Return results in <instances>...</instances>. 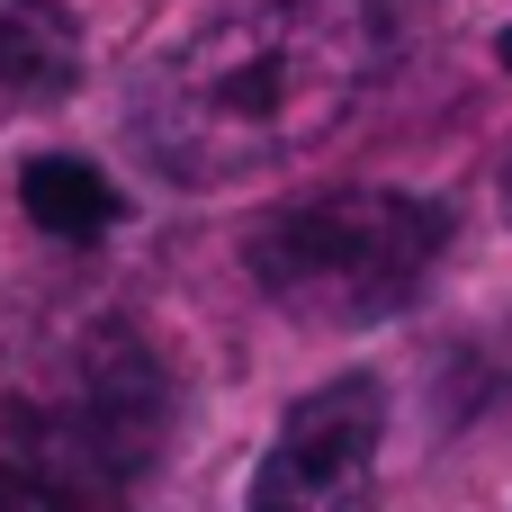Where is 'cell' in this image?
Masks as SVG:
<instances>
[{
    "label": "cell",
    "mask_w": 512,
    "mask_h": 512,
    "mask_svg": "<svg viewBox=\"0 0 512 512\" xmlns=\"http://www.w3.org/2000/svg\"><path fill=\"white\" fill-rule=\"evenodd\" d=\"M387 63L378 0H216L126 90V144L180 189H243L315 153Z\"/></svg>",
    "instance_id": "obj_1"
},
{
    "label": "cell",
    "mask_w": 512,
    "mask_h": 512,
    "mask_svg": "<svg viewBox=\"0 0 512 512\" xmlns=\"http://www.w3.org/2000/svg\"><path fill=\"white\" fill-rule=\"evenodd\" d=\"M162 432H171L162 360L126 324H99L54 396L9 405L0 512H126L144 468L162 459Z\"/></svg>",
    "instance_id": "obj_2"
},
{
    "label": "cell",
    "mask_w": 512,
    "mask_h": 512,
    "mask_svg": "<svg viewBox=\"0 0 512 512\" xmlns=\"http://www.w3.org/2000/svg\"><path fill=\"white\" fill-rule=\"evenodd\" d=\"M450 252V207L423 189H324L288 198L252 225L243 261L252 288L324 333H360L405 315L432 288V261Z\"/></svg>",
    "instance_id": "obj_3"
},
{
    "label": "cell",
    "mask_w": 512,
    "mask_h": 512,
    "mask_svg": "<svg viewBox=\"0 0 512 512\" xmlns=\"http://www.w3.org/2000/svg\"><path fill=\"white\" fill-rule=\"evenodd\" d=\"M378 441H387V387L369 369L306 387L279 414V432L243 486V512H360L369 477H378Z\"/></svg>",
    "instance_id": "obj_4"
},
{
    "label": "cell",
    "mask_w": 512,
    "mask_h": 512,
    "mask_svg": "<svg viewBox=\"0 0 512 512\" xmlns=\"http://www.w3.org/2000/svg\"><path fill=\"white\" fill-rule=\"evenodd\" d=\"M81 81V27L63 0H0V108H45Z\"/></svg>",
    "instance_id": "obj_5"
},
{
    "label": "cell",
    "mask_w": 512,
    "mask_h": 512,
    "mask_svg": "<svg viewBox=\"0 0 512 512\" xmlns=\"http://www.w3.org/2000/svg\"><path fill=\"white\" fill-rule=\"evenodd\" d=\"M18 207H27L54 243H99V234L126 216V198L108 189V171H90L81 153H36V162L18 171Z\"/></svg>",
    "instance_id": "obj_6"
},
{
    "label": "cell",
    "mask_w": 512,
    "mask_h": 512,
    "mask_svg": "<svg viewBox=\"0 0 512 512\" xmlns=\"http://www.w3.org/2000/svg\"><path fill=\"white\" fill-rule=\"evenodd\" d=\"M495 54H504V72H512V27H504V36H495Z\"/></svg>",
    "instance_id": "obj_7"
},
{
    "label": "cell",
    "mask_w": 512,
    "mask_h": 512,
    "mask_svg": "<svg viewBox=\"0 0 512 512\" xmlns=\"http://www.w3.org/2000/svg\"><path fill=\"white\" fill-rule=\"evenodd\" d=\"M504 225H512V162H504Z\"/></svg>",
    "instance_id": "obj_8"
}]
</instances>
